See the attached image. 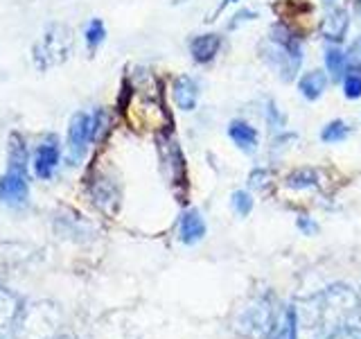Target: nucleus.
Listing matches in <instances>:
<instances>
[{"label": "nucleus", "mask_w": 361, "mask_h": 339, "mask_svg": "<svg viewBox=\"0 0 361 339\" xmlns=\"http://www.w3.org/2000/svg\"><path fill=\"white\" fill-rule=\"evenodd\" d=\"M61 150H59V141L54 136H48L41 145L37 154H34V172L41 179H52L56 165H59Z\"/></svg>", "instance_id": "6"}, {"label": "nucleus", "mask_w": 361, "mask_h": 339, "mask_svg": "<svg viewBox=\"0 0 361 339\" xmlns=\"http://www.w3.org/2000/svg\"><path fill=\"white\" fill-rule=\"evenodd\" d=\"M325 66H327V73L332 75V79H343L348 71V54L338 48V45H330V48L325 50Z\"/></svg>", "instance_id": "16"}, {"label": "nucleus", "mask_w": 361, "mask_h": 339, "mask_svg": "<svg viewBox=\"0 0 361 339\" xmlns=\"http://www.w3.org/2000/svg\"><path fill=\"white\" fill-rule=\"evenodd\" d=\"M327 88V75L323 71H310L298 79V90L305 100H319Z\"/></svg>", "instance_id": "12"}, {"label": "nucleus", "mask_w": 361, "mask_h": 339, "mask_svg": "<svg viewBox=\"0 0 361 339\" xmlns=\"http://www.w3.org/2000/svg\"><path fill=\"white\" fill-rule=\"evenodd\" d=\"M267 120H269V124L274 129H282V127H285V116H282V113L276 109L274 102H269V105H267Z\"/></svg>", "instance_id": "24"}, {"label": "nucleus", "mask_w": 361, "mask_h": 339, "mask_svg": "<svg viewBox=\"0 0 361 339\" xmlns=\"http://www.w3.org/2000/svg\"><path fill=\"white\" fill-rule=\"evenodd\" d=\"M262 56L274 66L278 75L289 82L296 77L302 64V45L300 39L285 25H276L269 32V37L262 45Z\"/></svg>", "instance_id": "2"}, {"label": "nucleus", "mask_w": 361, "mask_h": 339, "mask_svg": "<svg viewBox=\"0 0 361 339\" xmlns=\"http://www.w3.org/2000/svg\"><path fill=\"white\" fill-rule=\"evenodd\" d=\"M233 208H235L237 215H240V218H246V215L253 210V199H251V195H248L246 190L233 192Z\"/></svg>", "instance_id": "22"}, {"label": "nucleus", "mask_w": 361, "mask_h": 339, "mask_svg": "<svg viewBox=\"0 0 361 339\" xmlns=\"http://www.w3.org/2000/svg\"><path fill=\"white\" fill-rule=\"evenodd\" d=\"M278 308L271 292H259L246 301L235 316V331L246 339H271L278 321Z\"/></svg>", "instance_id": "1"}, {"label": "nucleus", "mask_w": 361, "mask_h": 339, "mask_svg": "<svg viewBox=\"0 0 361 339\" xmlns=\"http://www.w3.org/2000/svg\"><path fill=\"white\" fill-rule=\"evenodd\" d=\"M271 339H298V321H296V308L287 305L285 310L278 312L276 331Z\"/></svg>", "instance_id": "13"}, {"label": "nucleus", "mask_w": 361, "mask_h": 339, "mask_svg": "<svg viewBox=\"0 0 361 339\" xmlns=\"http://www.w3.org/2000/svg\"><path fill=\"white\" fill-rule=\"evenodd\" d=\"M348 25H350V16L345 9H332L327 18L323 20V37L332 43H341L345 39V32H348Z\"/></svg>", "instance_id": "11"}, {"label": "nucleus", "mask_w": 361, "mask_h": 339, "mask_svg": "<svg viewBox=\"0 0 361 339\" xmlns=\"http://www.w3.org/2000/svg\"><path fill=\"white\" fill-rule=\"evenodd\" d=\"M228 136H231V141L246 154H253L257 150V143H259L257 129L253 124H248L246 120H233L228 124Z\"/></svg>", "instance_id": "9"}, {"label": "nucleus", "mask_w": 361, "mask_h": 339, "mask_svg": "<svg viewBox=\"0 0 361 339\" xmlns=\"http://www.w3.org/2000/svg\"><path fill=\"white\" fill-rule=\"evenodd\" d=\"M172 93H174V102L178 109L183 111H192L197 107V100H199V86L192 77L188 75H180L176 77V82L172 86Z\"/></svg>", "instance_id": "10"}, {"label": "nucleus", "mask_w": 361, "mask_h": 339, "mask_svg": "<svg viewBox=\"0 0 361 339\" xmlns=\"http://www.w3.org/2000/svg\"><path fill=\"white\" fill-rule=\"evenodd\" d=\"M84 39H86V48L90 54H95V50L99 48L102 43H104L106 39V28H104V23H102L99 18H93L88 23V28L84 32Z\"/></svg>", "instance_id": "19"}, {"label": "nucleus", "mask_w": 361, "mask_h": 339, "mask_svg": "<svg viewBox=\"0 0 361 339\" xmlns=\"http://www.w3.org/2000/svg\"><path fill=\"white\" fill-rule=\"evenodd\" d=\"M7 170H20V172H27L25 141H23L18 133L9 136V163H7Z\"/></svg>", "instance_id": "15"}, {"label": "nucleus", "mask_w": 361, "mask_h": 339, "mask_svg": "<svg viewBox=\"0 0 361 339\" xmlns=\"http://www.w3.org/2000/svg\"><path fill=\"white\" fill-rule=\"evenodd\" d=\"M111 129V116L106 109H97L93 116H90V143H97L106 136Z\"/></svg>", "instance_id": "20"}, {"label": "nucleus", "mask_w": 361, "mask_h": 339, "mask_svg": "<svg viewBox=\"0 0 361 339\" xmlns=\"http://www.w3.org/2000/svg\"><path fill=\"white\" fill-rule=\"evenodd\" d=\"M350 136V127L348 122L343 120H332L330 124H325L323 131H321V141L327 145H334V143H341Z\"/></svg>", "instance_id": "21"}, {"label": "nucleus", "mask_w": 361, "mask_h": 339, "mask_svg": "<svg viewBox=\"0 0 361 339\" xmlns=\"http://www.w3.org/2000/svg\"><path fill=\"white\" fill-rule=\"evenodd\" d=\"M16 316H18V301L9 292L0 290V337H5V331L9 333L14 328Z\"/></svg>", "instance_id": "14"}, {"label": "nucleus", "mask_w": 361, "mask_h": 339, "mask_svg": "<svg viewBox=\"0 0 361 339\" xmlns=\"http://www.w3.org/2000/svg\"><path fill=\"white\" fill-rule=\"evenodd\" d=\"M30 199V184L27 172L20 170H7L0 177V201L11 208H23Z\"/></svg>", "instance_id": "5"}, {"label": "nucleus", "mask_w": 361, "mask_h": 339, "mask_svg": "<svg viewBox=\"0 0 361 339\" xmlns=\"http://www.w3.org/2000/svg\"><path fill=\"white\" fill-rule=\"evenodd\" d=\"M287 186L293 188V190L316 188V186H319V172H316V170H310V167L296 170V172L287 177Z\"/></svg>", "instance_id": "17"}, {"label": "nucleus", "mask_w": 361, "mask_h": 339, "mask_svg": "<svg viewBox=\"0 0 361 339\" xmlns=\"http://www.w3.org/2000/svg\"><path fill=\"white\" fill-rule=\"evenodd\" d=\"M178 237H180V242L188 246L197 244L206 237V222H203L199 210L192 208V210L183 213V218L178 222Z\"/></svg>", "instance_id": "7"}, {"label": "nucleus", "mask_w": 361, "mask_h": 339, "mask_svg": "<svg viewBox=\"0 0 361 339\" xmlns=\"http://www.w3.org/2000/svg\"><path fill=\"white\" fill-rule=\"evenodd\" d=\"M296 226H298V229H300L305 235H314V233H316V229H319V226H316V222H314V220H310V218H298Z\"/></svg>", "instance_id": "25"}, {"label": "nucleus", "mask_w": 361, "mask_h": 339, "mask_svg": "<svg viewBox=\"0 0 361 339\" xmlns=\"http://www.w3.org/2000/svg\"><path fill=\"white\" fill-rule=\"evenodd\" d=\"M343 93L348 100L361 97V64L348 66V71L343 75Z\"/></svg>", "instance_id": "18"}, {"label": "nucleus", "mask_w": 361, "mask_h": 339, "mask_svg": "<svg viewBox=\"0 0 361 339\" xmlns=\"http://www.w3.org/2000/svg\"><path fill=\"white\" fill-rule=\"evenodd\" d=\"M221 48V37L219 34H197L195 39L190 41V54L197 64H210L214 56H217Z\"/></svg>", "instance_id": "8"}, {"label": "nucleus", "mask_w": 361, "mask_h": 339, "mask_svg": "<svg viewBox=\"0 0 361 339\" xmlns=\"http://www.w3.org/2000/svg\"><path fill=\"white\" fill-rule=\"evenodd\" d=\"M75 48V37L73 30L63 25V23H52L45 28V32L37 39L32 48V59L37 71H50V68L61 66L68 56L73 54Z\"/></svg>", "instance_id": "3"}, {"label": "nucleus", "mask_w": 361, "mask_h": 339, "mask_svg": "<svg viewBox=\"0 0 361 339\" xmlns=\"http://www.w3.org/2000/svg\"><path fill=\"white\" fill-rule=\"evenodd\" d=\"M90 143V116L84 111L75 113L68 127V165H77L84 158Z\"/></svg>", "instance_id": "4"}, {"label": "nucleus", "mask_w": 361, "mask_h": 339, "mask_svg": "<svg viewBox=\"0 0 361 339\" xmlns=\"http://www.w3.org/2000/svg\"><path fill=\"white\" fill-rule=\"evenodd\" d=\"M325 339H361V326H359V321L338 326Z\"/></svg>", "instance_id": "23"}, {"label": "nucleus", "mask_w": 361, "mask_h": 339, "mask_svg": "<svg viewBox=\"0 0 361 339\" xmlns=\"http://www.w3.org/2000/svg\"><path fill=\"white\" fill-rule=\"evenodd\" d=\"M357 299H359V314H361V292L357 294Z\"/></svg>", "instance_id": "26"}]
</instances>
